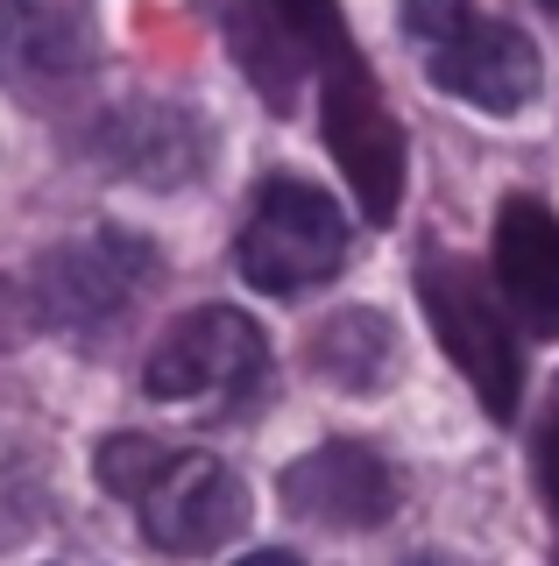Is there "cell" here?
Masks as SVG:
<instances>
[{"label":"cell","instance_id":"cell-4","mask_svg":"<svg viewBox=\"0 0 559 566\" xmlns=\"http://www.w3.org/2000/svg\"><path fill=\"white\" fill-rule=\"evenodd\" d=\"M270 368V340L249 312L234 305H205V312H184L164 340L149 347V397L156 403H199V411H226L241 403L249 389L262 382Z\"/></svg>","mask_w":559,"mask_h":566},{"label":"cell","instance_id":"cell-11","mask_svg":"<svg viewBox=\"0 0 559 566\" xmlns=\"http://www.w3.org/2000/svg\"><path fill=\"white\" fill-rule=\"evenodd\" d=\"M93 149L120 177H135L149 191H170V185H191L205 170V120L191 106H170V99H135V106L99 120Z\"/></svg>","mask_w":559,"mask_h":566},{"label":"cell","instance_id":"cell-3","mask_svg":"<svg viewBox=\"0 0 559 566\" xmlns=\"http://www.w3.org/2000/svg\"><path fill=\"white\" fill-rule=\"evenodd\" d=\"M234 262L270 297L312 291L347 262V212L305 177H262V191L249 199V220H241Z\"/></svg>","mask_w":559,"mask_h":566},{"label":"cell","instance_id":"cell-9","mask_svg":"<svg viewBox=\"0 0 559 566\" xmlns=\"http://www.w3.org/2000/svg\"><path fill=\"white\" fill-rule=\"evenodd\" d=\"M93 71V22L78 0H0V85L64 99Z\"/></svg>","mask_w":559,"mask_h":566},{"label":"cell","instance_id":"cell-7","mask_svg":"<svg viewBox=\"0 0 559 566\" xmlns=\"http://www.w3.org/2000/svg\"><path fill=\"white\" fill-rule=\"evenodd\" d=\"M156 255L149 241L120 234V227H93L85 241H64L36 262V318L50 333H99L107 318L128 312V297L149 283Z\"/></svg>","mask_w":559,"mask_h":566},{"label":"cell","instance_id":"cell-10","mask_svg":"<svg viewBox=\"0 0 559 566\" xmlns=\"http://www.w3.org/2000/svg\"><path fill=\"white\" fill-rule=\"evenodd\" d=\"M284 510L305 524H326V531H376L397 510V474L376 447L334 439V447H312L305 460H291Z\"/></svg>","mask_w":559,"mask_h":566},{"label":"cell","instance_id":"cell-14","mask_svg":"<svg viewBox=\"0 0 559 566\" xmlns=\"http://www.w3.org/2000/svg\"><path fill=\"white\" fill-rule=\"evenodd\" d=\"M531 460H538V489H546V503L559 510V382H552L546 418H538V432H531Z\"/></svg>","mask_w":559,"mask_h":566},{"label":"cell","instance_id":"cell-6","mask_svg":"<svg viewBox=\"0 0 559 566\" xmlns=\"http://www.w3.org/2000/svg\"><path fill=\"white\" fill-rule=\"evenodd\" d=\"M319 71H326V93H319L326 149H334V164L347 170L361 212H369V220H390L397 199H404V135H397V120H390V106H382L376 78L361 71L355 43L334 50Z\"/></svg>","mask_w":559,"mask_h":566},{"label":"cell","instance_id":"cell-16","mask_svg":"<svg viewBox=\"0 0 559 566\" xmlns=\"http://www.w3.org/2000/svg\"><path fill=\"white\" fill-rule=\"evenodd\" d=\"M411 566H467V559H446V553H418Z\"/></svg>","mask_w":559,"mask_h":566},{"label":"cell","instance_id":"cell-5","mask_svg":"<svg viewBox=\"0 0 559 566\" xmlns=\"http://www.w3.org/2000/svg\"><path fill=\"white\" fill-rule=\"evenodd\" d=\"M418 297H425V318H432V333H440V347L453 354V368L475 382L482 411L517 418L524 354H517V333H510V318H503V305L488 297L482 270L432 255L425 270H418Z\"/></svg>","mask_w":559,"mask_h":566},{"label":"cell","instance_id":"cell-2","mask_svg":"<svg viewBox=\"0 0 559 566\" xmlns=\"http://www.w3.org/2000/svg\"><path fill=\"white\" fill-rule=\"evenodd\" d=\"M404 35L440 93L482 106V114H517L538 99V50L510 22H488L475 0H404Z\"/></svg>","mask_w":559,"mask_h":566},{"label":"cell","instance_id":"cell-12","mask_svg":"<svg viewBox=\"0 0 559 566\" xmlns=\"http://www.w3.org/2000/svg\"><path fill=\"white\" fill-rule=\"evenodd\" d=\"M496 291L531 333H559V220L538 199L496 212Z\"/></svg>","mask_w":559,"mask_h":566},{"label":"cell","instance_id":"cell-15","mask_svg":"<svg viewBox=\"0 0 559 566\" xmlns=\"http://www.w3.org/2000/svg\"><path fill=\"white\" fill-rule=\"evenodd\" d=\"M241 566H298L291 553H255V559H241Z\"/></svg>","mask_w":559,"mask_h":566},{"label":"cell","instance_id":"cell-13","mask_svg":"<svg viewBox=\"0 0 559 566\" xmlns=\"http://www.w3.org/2000/svg\"><path fill=\"white\" fill-rule=\"evenodd\" d=\"M397 361V333L382 312H340L312 333V368L340 389H376Z\"/></svg>","mask_w":559,"mask_h":566},{"label":"cell","instance_id":"cell-1","mask_svg":"<svg viewBox=\"0 0 559 566\" xmlns=\"http://www.w3.org/2000/svg\"><path fill=\"white\" fill-rule=\"evenodd\" d=\"M93 468H99V489L114 503H135V517H143L156 553L199 559L249 524V495H241V482L213 453L164 447L149 432H120L99 447Z\"/></svg>","mask_w":559,"mask_h":566},{"label":"cell","instance_id":"cell-8","mask_svg":"<svg viewBox=\"0 0 559 566\" xmlns=\"http://www.w3.org/2000/svg\"><path fill=\"white\" fill-rule=\"evenodd\" d=\"M226 43L270 106H291L298 78L347 50L334 0H226Z\"/></svg>","mask_w":559,"mask_h":566}]
</instances>
